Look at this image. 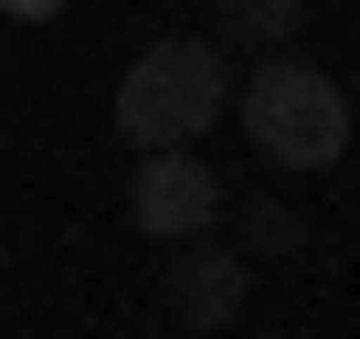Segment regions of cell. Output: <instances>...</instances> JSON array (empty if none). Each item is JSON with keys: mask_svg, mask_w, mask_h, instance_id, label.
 <instances>
[{"mask_svg": "<svg viewBox=\"0 0 360 339\" xmlns=\"http://www.w3.org/2000/svg\"><path fill=\"white\" fill-rule=\"evenodd\" d=\"M233 117H244V138H255L276 170H297V181L349 148V96H339V75H318L297 43L265 53V64L233 85Z\"/></svg>", "mask_w": 360, "mask_h": 339, "instance_id": "6da1fadb", "label": "cell"}, {"mask_svg": "<svg viewBox=\"0 0 360 339\" xmlns=\"http://www.w3.org/2000/svg\"><path fill=\"white\" fill-rule=\"evenodd\" d=\"M223 96H233L223 43H212V32H169V43H148V53L127 64L117 127H127V148H191V138L223 117Z\"/></svg>", "mask_w": 360, "mask_h": 339, "instance_id": "7a4b0ae2", "label": "cell"}, {"mask_svg": "<svg viewBox=\"0 0 360 339\" xmlns=\"http://www.w3.org/2000/svg\"><path fill=\"white\" fill-rule=\"evenodd\" d=\"M127 223H138L148 244L212 234V223H223V170H202L191 148H138V181H127Z\"/></svg>", "mask_w": 360, "mask_h": 339, "instance_id": "3957f363", "label": "cell"}, {"mask_svg": "<svg viewBox=\"0 0 360 339\" xmlns=\"http://www.w3.org/2000/svg\"><path fill=\"white\" fill-rule=\"evenodd\" d=\"M159 297H169V318H180V328H233V318H244V297H255V265H244L233 244L180 234V244H169V265H159Z\"/></svg>", "mask_w": 360, "mask_h": 339, "instance_id": "277c9868", "label": "cell"}, {"mask_svg": "<svg viewBox=\"0 0 360 339\" xmlns=\"http://www.w3.org/2000/svg\"><path fill=\"white\" fill-rule=\"evenodd\" d=\"M307 32V0H212V43L223 53H286Z\"/></svg>", "mask_w": 360, "mask_h": 339, "instance_id": "5b68a950", "label": "cell"}, {"mask_svg": "<svg viewBox=\"0 0 360 339\" xmlns=\"http://www.w3.org/2000/svg\"><path fill=\"white\" fill-rule=\"evenodd\" d=\"M286 244H307V223L286 202H244V255H286Z\"/></svg>", "mask_w": 360, "mask_h": 339, "instance_id": "8992f818", "label": "cell"}, {"mask_svg": "<svg viewBox=\"0 0 360 339\" xmlns=\"http://www.w3.org/2000/svg\"><path fill=\"white\" fill-rule=\"evenodd\" d=\"M0 11H11V22H53L64 0H0Z\"/></svg>", "mask_w": 360, "mask_h": 339, "instance_id": "52a82bcc", "label": "cell"}]
</instances>
